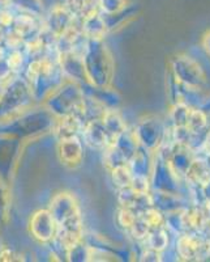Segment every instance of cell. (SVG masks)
I'll list each match as a JSON object with an SVG mask.
<instances>
[{"label": "cell", "instance_id": "1", "mask_svg": "<svg viewBox=\"0 0 210 262\" xmlns=\"http://www.w3.org/2000/svg\"><path fill=\"white\" fill-rule=\"evenodd\" d=\"M50 212L57 224L55 240L59 243L60 247L69 250L72 247L81 243L83 222L78 205L72 194H58L51 202Z\"/></svg>", "mask_w": 210, "mask_h": 262}, {"label": "cell", "instance_id": "2", "mask_svg": "<svg viewBox=\"0 0 210 262\" xmlns=\"http://www.w3.org/2000/svg\"><path fill=\"white\" fill-rule=\"evenodd\" d=\"M86 80L97 88H106L113 79L114 63L111 54L101 39L86 38L83 51Z\"/></svg>", "mask_w": 210, "mask_h": 262}, {"label": "cell", "instance_id": "3", "mask_svg": "<svg viewBox=\"0 0 210 262\" xmlns=\"http://www.w3.org/2000/svg\"><path fill=\"white\" fill-rule=\"evenodd\" d=\"M171 76L181 85L191 90L204 91L207 85V76L202 66L187 54H178L171 59Z\"/></svg>", "mask_w": 210, "mask_h": 262}, {"label": "cell", "instance_id": "4", "mask_svg": "<svg viewBox=\"0 0 210 262\" xmlns=\"http://www.w3.org/2000/svg\"><path fill=\"white\" fill-rule=\"evenodd\" d=\"M48 105L51 112L57 113L59 117L71 116V114L81 117L85 113L84 93L74 84L64 85L51 93Z\"/></svg>", "mask_w": 210, "mask_h": 262}, {"label": "cell", "instance_id": "5", "mask_svg": "<svg viewBox=\"0 0 210 262\" xmlns=\"http://www.w3.org/2000/svg\"><path fill=\"white\" fill-rule=\"evenodd\" d=\"M175 252L179 261H207L210 236L200 232H186L176 236Z\"/></svg>", "mask_w": 210, "mask_h": 262}, {"label": "cell", "instance_id": "6", "mask_svg": "<svg viewBox=\"0 0 210 262\" xmlns=\"http://www.w3.org/2000/svg\"><path fill=\"white\" fill-rule=\"evenodd\" d=\"M166 127L167 126L163 123L160 117L149 114V116L140 118L134 133L142 148L155 152L165 139Z\"/></svg>", "mask_w": 210, "mask_h": 262}, {"label": "cell", "instance_id": "7", "mask_svg": "<svg viewBox=\"0 0 210 262\" xmlns=\"http://www.w3.org/2000/svg\"><path fill=\"white\" fill-rule=\"evenodd\" d=\"M180 184L181 182L176 179L167 160L161 156L158 152H154L153 172L150 176V185L154 188V190L181 195Z\"/></svg>", "mask_w": 210, "mask_h": 262}, {"label": "cell", "instance_id": "8", "mask_svg": "<svg viewBox=\"0 0 210 262\" xmlns=\"http://www.w3.org/2000/svg\"><path fill=\"white\" fill-rule=\"evenodd\" d=\"M30 86H28L24 81L15 79L9 80L8 88L3 90L0 96V113H11V112L18 111L24 106L28 98L32 97Z\"/></svg>", "mask_w": 210, "mask_h": 262}, {"label": "cell", "instance_id": "9", "mask_svg": "<svg viewBox=\"0 0 210 262\" xmlns=\"http://www.w3.org/2000/svg\"><path fill=\"white\" fill-rule=\"evenodd\" d=\"M30 232L33 237L41 243H48L55 238L57 224L50 210H41L33 215L30 221Z\"/></svg>", "mask_w": 210, "mask_h": 262}, {"label": "cell", "instance_id": "10", "mask_svg": "<svg viewBox=\"0 0 210 262\" xmlns=\"http://www.w3.org/2000/svg\"><path fill=\"white\" fill-rule=\"evenodd\" d=\"M76 18L68 12L64 6H57L51 9L46 20V29L54 38H60L74 27Z\"/></svg>", "mask_w": 210, "mask_h": 262}, {"label": "cell", "instance_id": "11", "mask_svg": "<svg viewBox=\"0 0 210 262\" xmlns=\"http://www.w3.org/2000/svg\"><path fill=\"white\" fill-rule=\"evenodd\" d=\"M150 198L151 203H153V207L160 210L165 215L172 211L183 210L188 206L186 205V202H184L180 194H171L166 193V191L154 190V193L150 194Z\"/></svg>", "mask_w": 210, "mask_h": 262}, {"label": "cell", "instance_id": "12", "mask_svg": "<svg viewBox=\"0 0 210 262\" xmlns=\"http://www.w3.org/2000/svg\"><path fill=\"white\" fill-rule=\"evenodd\" d=\"M154 152L148 151V149L140 148L137 149L134 158L130 159L128 167H129L132 176H142L150 179L151 172H153V164H154Z\"/></svg>", "mask_w": 210, "mask_h": 262}, {"label": "cell", "instance_id": "13", "mask_svg": "<svg viewBox=\"0 0 210 262\" xmlns=\"http://www.w3.org/2000/svg\"><path fill=\"white\" fill-rule=\"evenodd\" d=\"M59 155L64 164L68 165H76L83 159V144L78 138H68L62 139L59 144Z\"/></svg>", "mask_w": 210, "mask_h": 262}, {"label": "cell", "instance_id": "14", "mask_svg": "<svg viewBox=\"0 0 210 262\" xmlns=\"http://www.w3.org/2000/svg\"><path fill=\"white\" fill-rule=\"evenodd\" d=\"M106 21H104V18L102 17L99 12L90 13V15L83 17L81 32H83L86 38L102 39V37L106 33Z\"/></svg>", "mask_w": 210, "mask_h": 262}, {"label": "cell", "instance_id": "15", "mask_svg": "<svg viewBox=\"0 0 210 262\" xmlns=\"http://www.w3.org/2000/svg\"><path fill=\"white\" fill-rule=\"evenodd\" d=\"M210 177V169L207 167L206 161L204 158H197L196 156L195 160L191 164L190 169L186 174V182L187 185H197L201 186L205 181Z\"/></svg>", "mask_w": 210, "mask_h": 262}, {"label": "cell", "instance_id": "16", "mask_svg": "<svg viewBox=\"0 0 210 262\" xmlns=\"http://www.w3.org/2000/svg\"><path fill=\"white\" fill-rule=\"evenodd\" d=\"M187 127L193 135H197V137L206 135L210 128L206 112H204L202 107H192L188 122H187Z\"/></svg>", "mask_w": 210, "mask_h": 262}, {"label": "cell", "instance_id": "17", "mask_svg": "<svg viewBox=\"0 0 210 262\" xmlns=\"http://www.w3.org/2000/svg\"><path fill=\"white\" fill-rule=\"evenodd\" d=\"M146 248H151L154 250H158V252H165L167 248H169V232H167V228L165 226L157 227V228H153L150 232L148 233L145 238Z\"/></svg>", "mask_w": 210, "mask_h": 262}, {"label": "cell", "instance_id": "18", "mask_svg": "<svg viewBox=\"0 0 210 262\" xmlns=\"http://www.w3.org/2000/svg\"><path fill=\"white\" fill-rule=\"evenodd\" d=\"M192 106L184 104V102H178V104H172L171 111H170V121L171 126L174 127H183L187 126L188 118Z\"/></svg>", "mask_w": 210, "mask_h": 262}, {"label": "cell", "instance_id": "19", "mask_svg": "<svg viewBox=\"0 0 210 262\" xmlns=\"http://www.w3.org/2000/svg\"><path fill=\"white\" fill-rule=\"evenodd\" d=\"M113 172V181L118 189H123L129 186L132 181V173H130L128 165H121L111 169Z\"/></svg>", "mask_w": 210, "mask_h": 262}, {"label": "cell", "instance_id": "20", "mask_svg": "<svg viewBox=\"0 0 210 262\" xmlns=\"http://www.w3.org/2000/svg\"><path fill=\"white\" fill-rule=\"evenodd\" d=\"M125 0H99V9L107 16H115L125 8Z\"/></svg>", "mask_w": 210, "mask_h": 262}, {"label": "cell", "instance_id": "21", "mask_svg": "<svg viewBox=\"0 0 210 262\" xmlns=\"http://www.w3.org/2000/svg\"><path fill=\"white\" fill-rule=\"evenodd\" d=\"M9 206H11V200H9V191L4 186V184L0 181V223L4 222L8 217Z\"/></svg>", "mask_w": 210, "mask_h": 262}, {"label": "cell", "instance_id": "22", "mask_svg": "<svg viewBox=\"0 0 210 262\" xmlns=\"http://www.w3.org/2000/svg\"><path fill=\"white\" fill-rule=\"evenodd\" d=\"M63 6L68 9V12L74 18L84 17V13H85V0H65V3Z\"/></svg>", "mask_w": 210, "mask_h": 262}, {"label": "cell", "instance_id": "23", "mask_svg": "<svg viewBox=\"0 0 210 262\" xmlns=\"http://www.w3.org/2000/svg\"><path fill=\"white\" fill-rule=\"evenodd\" d=\"M137 215L135 214V212H132L130 210L128 209H124V207H120V210H119L118 212V223L119 226L123 227V228L125 229H129L130 226L134 224L135 219H136Z\"/></svg>", "mask_w": 210, "mask_h": 262}, {"label": "cell", "instance_id": "24", "mask_svg": "<svg viewBox=\"0 0 210 262\" xmlns=\"http://www.w3.org/2000/svg\"><path fill=\"white\" fill-rule=\"evenodd\" d=\"M17 2V6H20L21 8H25L28 11H32V12L41 13L42 11V3L41 0H16Z\"/></svg>", "mask_w": 210, "mask_h": 262}, {"label": "cell", "instance_id": "25", "mask_svg": "<svg viewBox=\"0 0 210 262\" xmlns=\"http://www.w3.org/2000/svg\"><path fill=\"white\" fill-rule=\"evenodd\" d=\"M140 261H151V262H160L162 261V253L158 250H154L151 248H146L140 256Z\"/></svg>", "mask_w": 210, "mask_h": 262}, {"label": "cell", "instance_id": "26", "mask_svg": "<svg viewBox=\"0 0 210 262\" xmlns=\"http://www.w3.org/2000/svg\"><path fill=\"white\" fill-rule=\"evenodd\" d=\"M201 188V194H202V198L205 201V205H206L207 209L210 210V177L204 182V184L200 186Z\"/></svg>", "mask_w": 210, "mask_h": 262}, {"label": "cell", "instance_id": "27", "mask_svg": "<svg viewBox=\"0 0 210 262\" xmlns=\"http://www.w3.org/2000/svg\"><path fill=\"white\" fill-rule=\"evenodd\" d=\"M201 46H202V49L205 50V53H206L207 55L210 57V29L205 33L204 36H202Z\"/></svg>", "mask_w": 210, "mask_h": 262}, {"label": "cell", "instance_id": "28", "mask_svg": "<svg viewBox=\"0 0 210 262\" xmlns=\"http://www.w3.org/2000/svg\"><path fill=\"white\" fill-rule=\"evenodd\" d=\"M205 161H206L207 167H209V169H210V155H209V156H206V158H205Z\"/></svg>", "mask_w": 210, "mask_h": 262}, {"label": "cell", "instance_id": "29", "mask_svg": "<svg viewBox=\"0 0 210 262\" xmlns=\"http://www.w3.org/2000/svg\"><path fill=\"white\" fill-rule=\"evenodd\" d=\"M2 92H3V88H2V85H0V96H2Z\"/></svg>", "mask_w": 210, "mask_h": 262}, {"label": "cell", "instance_id": "30", "mask_svg": "<svg viewBox=\"0 0 210 262\" xmlns=\"http://www.w3.org/2000/svg\"><path fill=\"white\" fill-rule=\"evenodd\" d=\"M207 261H210V253H209V257H207Z\"/></svg>", "mask_w": 210, "mask_h": 262}]
</instances>
